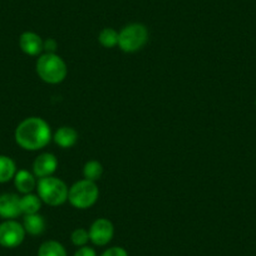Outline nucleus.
<instances>
[{"label":"nucleus","mask_w":256,"mask_h":256,"mask_svg":"<svg viewBox=\"0 0 256 256\" xmlns=\"http://www.w3.org/2000/svg\"><path fill=\"white\" fill-rule=\"evenodd\" d=\"M14 138L16 144L26 151H40L53 140L49 123L42 117H28L16 128Z\"/></svg>","instance_id":"nucleus-1"},{"label":"nucleus","mask_w":256,"mask_h":256,"mask_svg":"<svg viewBox=\"0 0 256 256\" xmlns=\"http://www.w3.org/2000/svg\"><path fill=\"white\" fill-rule=\"evenodd\" d=\"M38 77L48 84H59L68 76V67L64 59L56 53H43L36 63Z\"/></svg>","instance_id":"nucleus-2"},{"label":"nucleus","mask_w":256,"mask_h":256,"mask_svg":"<svg viewBox=\"0 0 256 256\" xmlns=\"http://www.w3.org/2000/svg\"><path fill=\"white\" fill-rule=\"evenodd\" d=\"M36 192H38V196L43 201V204L52 206V208H56V206H62L68 201L70 187L63 180L49 176L38 180Z\"/></svg>","instance_id":"nucleus-3"},{"label":"nucleus","mask_w":256,"mask_h":256,"mask_svg":"<svg viewBox=\"0 0 256 256\" xmlns=\"http://www.w3.org/2000/svg\"><path fill=\"white\" fill-rule=\"evenodd\" d=\"M148 29L142 23H131L118 32V46L124 53H137L148 42Z\"/></svg>","instance_id":"nucleus-4"},{"label":"nucleus","mask_w":256,"mask_h":256,"mask_svg":"<svg viewBox=\"0 0 256 256\" xmlns=\"http://www.w3.org/2000/svg\"><path fill=\"white\" fill-rule=\"evenodd\" d=\"M98 198H100V188L97 186V182L83 178L74 182L70 187L68 202L78 210H87L92 208L96 205Z\"/></svg>","instance_id":"nucleus-5"},{"label":"nucleus","mask_w":256,"mask_h":256,"mask_svg":"<svg viewBox=\"0 0 256 256\" xmlns=\"http://www.w3.org/2000/svg\"><path fill=\"white\" fill-rule=\"evenodd\" d=\"M23 224L16 220H4L0 224V246L6 248H16L23 244L26 238Z\"/></svg>","instance_id":"nucleus-6"},{"label":"nucleus","mask_w":256,"mask_h":256,"mask_svg":"<svg viewBox=\"0 0 256 256\" xmlns=\"http://www.w3.org/2000/svg\"><path fill=\"white\" fill-rule=\"evenodd\" d=\"M88 231H90V242L96 246L108 245L114 236V226L112 221L106 218L93 221Z\"/></svg>","instance_id":"nucleus-7"},{"label":"nucleus","mask_w":256,"mask_h":256,"mask_svg":"<svg viewBox=\"0 0 256 256\" xmlns=\"http://www.w3.org/2000/svg\"><path fill=\"white\" fill-rule=\"evenodd\" d=\"M58 168V160L50 152H43L33 162V174L36 178L53 176Z\"/></svg>","instance_id":"nucleus-8"},{"label":"nucleus","mask_w":256,"mask_h":256,"mask_svg":"<svg viewBox=\"0 0 256 256\" xmlns=\"http://www.w3.org/2000/svg\"><path fill=\"white\" fill-rule=\"evenodd\" d=\"M20 215V196L10 192L0 195V218L4 220H16Z\"/></svg>","instance_id":"nucleus-9"},{"label":"nucleus","mask_w":256,"mask_h":256,"mask_svg":"<svg viewBox=\"0 0 256 256\" xmlns=\"http://www.w3.org/2000/svg\"><path fill=\"white\" fill-rule=\"evenodd\" d=\"M44 40L39 34L34 32H24L19 36V48L24 54L30 56H38L44 52Z\"/></svg>","instance_id":"nucleus-10"},{"label":"nucleus","mask_w":256,"mask_h":256,"mask_svg":"<svg viewBox=\"0 0 256 256\" xmlns=\"http://www.w3.org/2000/svg\"><path fill=\"white\" fill-rule=\"evenodd\" d=\"M13 181L16 188L18 190V192H20L22 195L32 194L34 190H36V184H38L36 174L28 170H18Z\"/></svg>","instance_id":"nucleus-11"},{"label":"nucleus","mask_w":256,"mask_h":256,"mask_svg":"<svg viewBox=\"0 0 256 256\" xmlns=\"http://www.w3.org/2000/svg\"><path fill=\"white\" fill-rule=\"evenodd\" d=\"M53 141L62 148H70L78 141V132L70 126H62L53 134Z\"/></svg>","instance_id":"nucleus-12"},{"label":"nucleus","mask_w":256,"mask_h":256,"mask_svg":"<svg viewBox=\"0 0 256 256\" xmlns=\"http://www.w3.org/2000/svg\"><path fill=\"white\" fill-rule=\"evenodd\" d=\"M46 220L40 214L24 215L23 228L26 232L30 236H40L46 231Z\"/></svg>","instance_id":"nucleus-13"},{"label":"nucleus","mask_w":256,"mask_h":256,"mask_svg":"<svg viewBox=\"0 0 256 256\" xmlns=\"http://www.w3.org/2000/svg\"><path fill=\"white\" fill-rule=\"evenodd\" d=\"M43 201L38 196V194H26L20 198V210L22 215H32L38 214L40 211Z\"/></svg>","instance_id":"nucleus-14"},{"label":"nucleus","mask_w":256,"mask_h":256,"mask_svg":"<svg viewBox=\"0 0 256 256\" xmlns=\"http://www.w3.org/2000/svg\"><path fill=\"white\" fill-rule=\"evenodd\" d=\"M16 171V164L12 157L0 154V184H6V182L14 180Z\"/></svg>","instance_id":"nucleus-15"},{"label":"nucleus","mask_w":256,"mask_h":256,"mask_svg":"<svg viewBox=\"0 0 256 256\" xmlns=\"http://www.w3.org/2000/svg\"><path fill=\"white\" fill-rule=\"evenodd\" d=\"M38 256H68V254L59 241L48 240L39 246Z\"/></svg>","instance_id":"nucleus-16"},{"label":"nucleus","mask_w":256,"mask_h":256,"mask_svg":"<svg viewBox=\"0 0 256 256\" xmlns=\"http://www.w3.org/2000/svg\"><path fill=\"white\" fill-rule=\"evenodd\" d=\"M102 174H103L102 164L96 161V160H90V161L86 162L84 166H83V178L88 180V181H92V182L100 181Z\"/></svg>","instance_id":"nucleus-17"},{"label":"nucleus","mask_w":256,"mask_h":256,"mask_svg":"<svg viewBox=\"0 0 256 256\" xmlns=\"http://www.w3.org/2000/svg\"><path fill=\"white\" fill-rule=\"evenodd\" d=\"M98 42L102 46L112 49L118 46V32L113 28H104L98 34Z\"/></svg>","instance_id":"nucleus-18"},{"label":"nucleus","mask_w":256,"mask_h":256,"mask_svg":"<svg viewBox=\"0 0 256 256\" xmlns=\"http://www.w3.org/2000/svg\"><path fill=\"white\" fill-rule=\"evenodd\" d=\"M70 241L74 246L77 248H83V246H87V244L90 242V231L84 228H80L73 230V232L70 234Z\"/></svg>","instance_id":"nucleus-19"},{"label":"nucleus","mask_w":256,"mask_h":256,"mask_svg":"<svg viewBox=\"0 0 256 256\" xmlns=\"http://www.w3.org/2000/svg\"><path fill=\"white\" fill-rule=\"evenodd\" d=\"M100 256H130V255H128L127 250L123 248L122 246H112V248H108L107 250L103 251Z\"/></svg>","instance_id":"nucleus-20"},{"label":"nucleus","mask_w":256,"mask_h":256,"mask_svg":"<svg viewBox=\"0 0 256 256\" xmlns=\"http://www.w3.org/2000/svg\"><path fill=\"white\" fill-rule=\"evenodd\" d=\"M44 53H56V48H58V43H56V39L48 38L46 40H44Z\"/></svg>","instance_id":"nucleus-21"},{"label":"nucleus","mask_w":256,"mask_h":256,"mask_svg":"<svg viewBox=\"0 0 256 256\" xmlns=\"http://www.w3.org/2000/svg\"><path fill=\"white\" fill-rule=\"evenodd\" d=\"M73 256H97V252L90 246H83V248H78Z\"/></svg>","instance_id":"nucleus-22"},{"label":"nucleus","mask_w":256,"mask_h":256,"mask_svg":"<svg viewBox=\"0 0 256 256\" xmlns=\"http://www.w3.org/2000/svg\"><path fill=\"white\" fill-rule=\"evenodd\" d=\"M255 106H256V100H255Z\"/></svg>","instance_id":"nucleus-23"}]
</instances>
